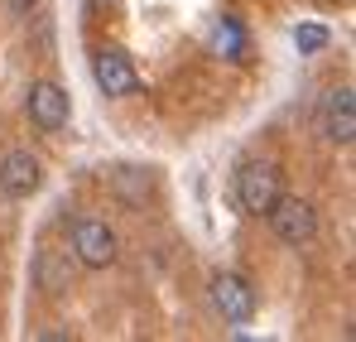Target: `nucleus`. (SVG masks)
I'll list each match as a JSON object with an SVG mask.
<instances>
[{
  "mask_svg": "<svg viewBox=\"0 0 356 342\" xmlns=\"http://www.w3.org/2000/svg\"><path fill=\"white\" fill-rule=\"evenodd\" d=\"M280 193H284V188H280V169H275V164H265V160H245V164L236 169V203H241V212L265 217V212L275 208Z\"/></svg>",
  "mask_w": 356,
  "mask_h": 342,
  "instance_id": "1",
  "label": "nucleus"
},
{
  "mask_svg": "<svg viewBox=\"0 0 356 342\" xmlns=\"http://www.w3.org/2000/svg\"><path fill=\"white\" fill-rule=\"evenodd\" d=\"M116 256H120V241H116V231L106 227L102 217L72 222V261H77V265L106 270V265H116Z\"/></svg>",
  "mask_w": 356,
  "mask_h": 342,
  "instance_id": "2",
  "label": "nucleus"
},
{
  "mask_svg": "<svg viewBox=\"0 0 356 342\" xmlns=\"http://www.w3.org/2000/svg\"><path fill=\"white\" fill-rule=\"evenodd\" d=\"M265 217H270L275 236H280L284 246H294V251L318 236V212H313V203H303V198H284V193H280Z\"/></svg>",
  "mask_w": 356,
  "mask_h": 342,
  "instance_id": "3",
  "label": "nucleus"
},
{
  "mask_svg": "<svg viewBox=\"0 0 356 342\" xmlns=\"http://www.w3.org/2000/svg\"><path fill=\"white\" fill-rule=\"evenodd\" d=\"M318 130H323V140H327V145H342V150L356 140V97H352V87H337V92H327V97H323Z\"/></svg>",
  "mask_w": 356,
  "mask_h": 342,
  "instance_id": "4",
  "label": "nucleus"
},
{
  "mask_svg": "<svg viewBox=\"0 0 356 342\" xmlns=\"http://www.w3.org/2000/svg\"><path fill=\"white\" fill-rule=\"evenodd\" d=\"M212 304H217V313H222L227 323H250V313H255V289H250L245 275L222 270V275H212Z\"/></svg>",
  "mask_w": 356,
  "mask_h": 342,
  "instance_id": "5",
  "label": "nucleus"
},
{
  "mask_svg": "<svg viewBox=\"0 0 356 342\" xmlns=\"http://www.w3.org/2000/svg\"><path fill=\"white\" fill-rule=\"evenodd\" d=\"M44 183V164L29 150H5L0 155V193L5 198H29Z\"/></svg>",
  "mask_w": 356,
  "mask_h": 342,
  "instance_id": "6",
  "label": "nucleus"
},
{
  "mask_svg": "<svg viewBox=\"0 0 356 342\" xmlns=\"http://www.w3.org/2000/svg\"><path fill=\"white\" fill-rule=\"evenodd\" d=\"M92 77H97V87H102L106 97H130V92L140 87L135 63L120 54V49H97V54H92Z\"/></svg>",
  "mask_w": 356,
  "mask_h": 342,
  "instance_id": "7",
  "label": "nucleus"
},
{
  "mask_svg": "<svg viewBox=\"0 0 356 342\" xmlns=\"http://www.w3.org/2000/svg\"><path fill=\"white\" fill-rule=\"evenodd\" d=\"M24 107H29V121H34L39 130H49V135L63 130V125H67V116H72V102H67V92H63L58 82H34Z\"/></svg>",
  "mask_w": 356,
  "mask_h": 342,
  "instance_id": "8",
  "label": "nucleus"
},
{
  "mask_svg": "<svg viewBox=\"0 0 356 342\" xmlns=\"http://www.w3.org/2000/svg\"><path fill=\"white\" fill-rule=\"evenodd\" d=\"M72 275H77V261H72V251L44 246V251L34 256V285L44 289L49 299H63V294L72 289Z\"/></svg>",
  "mask_w": 356,
  "mask_h": 342,
  "instance_id": "9",
  "label": "nucleus"
},
{
  "mask_svg": "<svg viewBox=\"0 0 356 342\" xmlns=\"http://www.w3.org/2000/svg\"><path fill=\"white\" fill-rule=\"evenodd\" d=\"M111 193H116L125 208H145L154 198V173L149 169H116L111 173Z\"/></svg>",
  "mask_w": 356,
  "mask_h": 342,
  "instance_id": "10",
  "label": "nucleus"
},
{
  "mask_svg": "<svg viewBox=\"0 0 356 342\" xmlns=\"http://www.w3.org/2000/svg\"><path fill=\"white\" fill-rule=\"evenodd\" d=\"M217 49L227 58H236V63H245V29H241L236 20H222V29H217Z\"/></svg>",
  "mask_w": 356,
  "mask_h": 342,
  "instance_id": "11",
  "label": "nucleus"
},
{
  "mask_svg": "<svg viewBox=\"0 0 356 342\" xmlns=\"http://www.w3.org/2000/svg\"><path fill=\"white\" fill-rule=\"evenodd\" d=\"M327 29L323 24H298L294 29V44H298V54H318V49H327Z\"/></svg>",
  "mask_w": 356,
  "mask_h": 342,
  "instance_id": "12",
  "label": "nucleus"
},
{
  "mask_svg": "<svg viewBox=\"0 0 356 342\" xmlns=\"http://www.w3.org/2000/svg\"><path fill=\"white\" fill-rule=\"evenodd\" d=\"M39 5H44V0H10L15 15H29V10H39Z\"/></svg>",
  "mask_w": 356,
  "mask_h": 342,
  "instance_id": "13",
  "label": "nucleus"
},
{
  "mask_svg": "<svg viewBox=\"0 0 356 342\" xmlns=\"http://www.w3.org/2000/svg\"><path fill=\"white\" fill-rule=\"evenodd\" d=\"M87 5H92V10H102V5H116V0H87Z\"/></svg>",
  "mask_w": 356,
  "mask_h": 342,
  "instance_id": "14",
  "label": "nucleus"
}]
</instances>
